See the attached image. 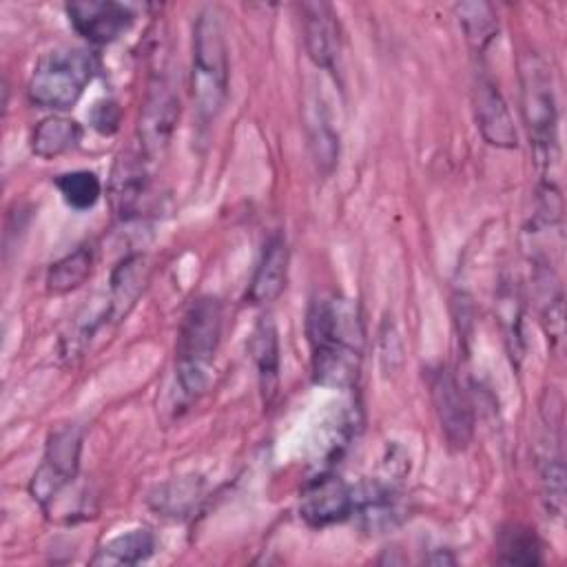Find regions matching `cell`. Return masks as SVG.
<instances>
[{
  "instance_id": "6da1fadb",
  "label": "cell",
  "mask_w": 567,
  "mask_h": 567,
  "mask_svg": "<svg viewBox=\"0 0 567 567\" xmlns=\"http://www.w3.org/2000/svg\"><path fill=\"white\" fill-rule=\"evenodd\" d=\"M306 334L312 352L315 381L332 388L352 385L363 352L359 306L337 295L315 299L308 308Z\"/></svg>"
},
{
  "instance_id": "7a4b0ae2",
  "label": "cell",
  "mask_w": 567,
  "mask_h": 567,
  "mask_svg": "<svg viewBox=\"0 0 567 567\" xmlns=\"http://www.w3.org/2000/svg\"><path fill=\"white\" fill-rule=\"evenodd\" d=\"M520 111L543 186H554L551 177L558 159V106L551 66L538 53H525L520 58Z\"/></svg>"
},
{
  "instance_id": "3957f363",
  "label": "cell",
  "mask_w": 567,
  "mask_h": 567,
  "mask_svg": "<svg viewBox=\"0 0 567 567\" xmlns=\"http://www.w3.org/2000/svg\"><path fill=\"white\" fill-rule=\"evenodd\" d=\"M190 91L199 124L215 122L228 97V49L215 7H206L195 20Z\"/></svg>"
},
{
  "instance_id": "277c9868",
  "label": "cell",
  "mask_w": 567,
  "mask_h": 567,
  "mask_svg": "<svg viewBox=\"0 0 567 567\" xmlns=\"http://www.w3.org/2000/svg\"><path fill=\"white\" fill-rule=\"evenodd\" d=\"M221 337V303L217 297H199L184 312L177 348L175 370L177 383L188 396L202 394L210 383L213 361Z\"/></svg>"
},
{
  "instance_id": "5b68a950",
  "label": "cell",
  "mask_w": 567,
  "mask_h": 567,
  "mask_svg": "<svg viewBox=\"0 0 567 567\" xmlns=\"http://www.w3.org/2000/svg\"><path fill=\"white\" fill-rule=\"evenodd\" d=\"M97 71V58L89 49L66 47L44 53L27 84L29 100L42 109H71Z\"/></svg>"
},
{
  "instance_id": "8992f818",
  "label": "cell",
  "mask_w": 567,
  "mask_h": 567,
  "mask_svg": "<svg viewBox=\"0 0 567 567\" xmlns=\"http://www.w3.org/2000/svg\"><path fill=\"white\" fill-rule=\"evenodd\" d=\"M82 452V427L80 425H62L58 427L44 450V458L38 472L31 478V496L49 509L60 492L71 485L78 476Z\"/></svg>"
},
{
  "instance_id": "52a82bcc",
  "label": "cell",
  "mask_w": 567,
  "mask_h": 567,
  "mask_svg": "<svg viewBox=\"0 0 567 567\" xmlns=\"http://www.w3.org/2000/svg\"><path fill=\"white\" fill-rule=\"evenodd\" d=\"M427 388L447 445L465 450L474 434V412L458 379L447 365H436L427 370Z\"/></svg>"
},
{
  "instance_id": "ba28073f",
  "label": "cell",
  "mask_w": 567,
  "mask_h": 567,
  "mask_svg": "<svg viewBox=\"0 0 567 567\" xmlns=\"http://www.w3.org/2000/svg\"><path fill=\"white\" fill-rule=\"evenodd\" d=\"M64 9L73 29L93 44L115 42L135 18L126 4L113 0L69 2Z\"/></svg>"
},
{
  "instance_id": "9c48e42d",
  "label": "cell",
  "mask_w": 567,
  "mask_h": 567,
  "mask_svg": "<svg viewBox=\"0 0 567 567\" xmlns=\"http://www.w3.org/2000/svg\"><path fill=\"white\" fill-rule=\"evenodd\" d=\"M299 514L310 527L341 523L352 516V487L334 474H321L303 487Z\"/></svg>"
},
{
  "instance_id": "30bf717a",
  "label": "cell",
  "mask_w": 567,
  "mask_h": 567,
  "mask_svg": "<svg viewBox=\"0 0 567 567\" xmlns=\"http://www.w3.org/2000/svg\"><path fill=\"white\" fill-rule=\"evenodd\" d=\"M474 111L476 126L487 144L498 148H516L518 135L509 109L492 78L478 73L474 82Z\"/></svg>"
},
{
  "instance_id": "8fae6325",
  "label": "cell",
  "mask_w": 567,
  "mask_h": 567,
  "mask_svg": "<svg viewBox=\"0 0 567 567\" xmlns=\"http://www.w3.org/2000/svg\"><path fill=\"white\" fill-rule=\"evenodd\" d=\"M179 115V102L171 86L159 80L144 104V111L140 115V144L146 155H157L168 144L171 133L177 124Z\"/></svg>"
},
{
  "instance_id": "7c38bea8",
  "label": "cell",
  "mask_w": 567,
  "mask_h": 567,
  "mask_svg": "<svg viewBox=\"0 0 567 567\" xmlns=\"http://www.w3.org/2000/svg\"><path fill=\"white\" fill-rule=\"evenodd\" d=\"M303 42L310 60L328 71H334L341 40L339 22L330 4L326 2H303Z\"/></svg>"
},
{
  "instance_id": "4fadbf2b",
  "label": "cell",
  "mask_w": 567,
  "mask_h": 567,
  "mask_svg": "<svg viewBox=\"0 0 567 567\" xmlns=\"http://www.w3.org/2000/svg\"><path fill=\"white\" fill-rule=\"evenodd\" d=\"M148 195V168L142 155L122 153L111 175V202L122 219H131L142 210Z\"/></svg>"
},
{
  "instance_id": "5bb4252c",
  "label": "cell",
  "mask_w": 567,
  "mask_h": 567,
  "mask_svg": "<svg viewBox=\"0 0 567 567\" xmlns=\"http://www.w3.org/2000/svg\"><path fill=\"white\" fill-rule=\"evenodd\" d=\"M352 516L368 532H383L399 520V498L396 492L381 481H363L352 487Z\"/></svg>"
},
{
  "instance_id": "9a60e30c",
  "label": "cell",
  "mask_w": 567,
  "mask_h": 567,
  "mask_svg": "<svg viewBox=\"0 0 567 567\" xmlns=\"http://www.w3.org/2000/svg\"><path fill=\"white\" fill-rule=\"evenodd\" d=\"M288 246L281 235H272L261 252L257 270L248 288V301L255 306L272 303L286 288Z\"/></svg>"
},
{
  "instance_id": "2e32d148",
  "label": "cell",
  "mask_w": 567,
  "mask_h": 567,
  "mask_svg": "<svg viewBox=\"0 0 567 567\" xmlns=\"http://www.w3.org/2000/svg\"><path fill=\"white\" fill-rule=\"evenodd\" d=\"M146 284V261L142 255H128L124 257L113 275H111V288H109V312L113 319L124 317Z\"/></svg>"
},
{
  "instance_id": "e0dca14e",
  "label": "cell",
  "mask_w": 567,
  "mask_h": 567,
  "mask_svg": "<svg viewBox=\"0 0 567 567\" xmlns=\"http://www.w3.org/2000/svg\"><path fill=\"white\" fill-rule=\"evenodd\" d=\"M250 350L255 354V363L259 370V388H261L264 401L270 403L279 385V339H277V328L270 319L264 317L257 323Z\"/></svg>"
},
{
  "instance_id": "ac0fdd59",
  "label": "cell",
  "mask_w": 567,
  "mask_h": 567,
  "mask_svg": "<svg viewBox=\"0 0 567 567\" xmlns=\"http://www.w3.org/2000/svg\"><path fill=\"white\" fill-rule=\"evenodd\" d=\"M80 140H82V126L75 120L62 117V115H51L33 128L31 151L38 157L51 159V157H58V155L75 148L80 144Z\"/></svg>"
},
{
  "instance_id": "d6986e66",
  "label": "cell",
  "mask_w": 567,
  "mask_h": 567,
  "mask_svg": "<svg viewBox=\"0 0 567 567\" xmlns=\"http://www.w3.org/2000/svg\"><path fill=\"white\" fill-rule=\"evenodd\" d=\"M155 551V536L151 529L140 527L111 538L91 558V565H137Z\"/></svg>"
},
{
  "instance_id": "ffe728a7",
  "label": "cell",
  "mask_w": 567,
  "mask_h": 567,
  "mask_svg": "<svg viewBox=\"0 0 567 567\" xmlns=\"http://www.w3.org/2000/svg\"><path fill=\"white\" fill-rule=\"evenodd\" d=\"M93 248L91 246H80L73 252L64 255L55 264H51L47 272V290L53 295H64L75 288H80L93 270Z\"/></svg>"
},
{
  "instance_id": "44dd1931",
  "label": "cell",
  "mask_w": 567,
  "mask_h": 567,
  "mask_svg": "<svg viewBox=\"0 0 567 567\" xmlns=\"http://www.w3.org/2000/svg\"><path fill=\"white\" fill-rule=\"evenodd\" d=\"M461 29L474 53H485L498 33V20L487 2H463L456 7Z\"/></svg>"
},
{
  "instance_id": "7402d4cb",
  "label": "cell",
  "mask_w": 567,
  "mask_h": 567,
  "mask_svg": "<svg viewBox=\"0 0 567 567\" xmlns=\"http://www.w3.org/2000/svg\"><path fill=\"white\" fill-rule=\"evenodd\" d=\"M498 558L507 565H538L543 560L540 540L525 525H507L498 534Z\"/></svg>"
},
{
  "instance_id": "603a6c76",
  "label": "cell",
  "mask_w": 567,
  "mask_h": 567,
  "mask_svg": "<svg viewBox=\"0 0 567 567\" xmlns=\"http://www.w3.org/2000/svg\"><path fill=\"white\" fill-rule=\"evenodd\" d=\"M55 186L62 199L75 210H89L97 204L102 195L100 177L93 171H71L62 173L55 179Z\"/></svg>"
},
{
  "instance_id": "cb8c5ba5",
  "label": "cell",
  "mask_w": 567,
  "mask_h": 567,
  "mask_svg": "<svg viewBox=\"0 0 567 567\" xmlns=\"http://www.w3.org/2000/svg\"><path fill=\"white\" fill-rule=\"evenodd\" d=\"M540 483L547 509L560 516L565 501V463L556 443H549V450L540 456Z\"/></svg>"
},
{
  "instance_id": "d4e9b609",
  "label": "cell",
  "mask_w": 567,
  "mask_h": 567,
  "mask_svg": "<svg viewBox=\"0 0 567 567\" xmlns=\"http://www.w3.org/2000/svg\"><path fill=\"white\" fill-rule=\"evenodd\" d=\"M310 146L315 153V162L323 173H330L337 164V155H339V142L334 131L321 120L319 124H315L312 135H310Z\"/></svg>"
},
{
  "instance_id": "484cf974",
  "label": "cell",
  "mask_w": 567,
  "mask_h": 567,
  "mask_svg": "<svg viewBox=\"0 0 567 567\" xmlns=\"http://www.w3.org/2000/svg\"><path fill=\"white\" fill-rule=\"evenodd\" d=\"M120 117H122V111L117 106V102L113 100H100L91 106L89 111V122L91 126L102 133V135H111L117 131L120 126Z\"/></svg>"
}]
</instances>
